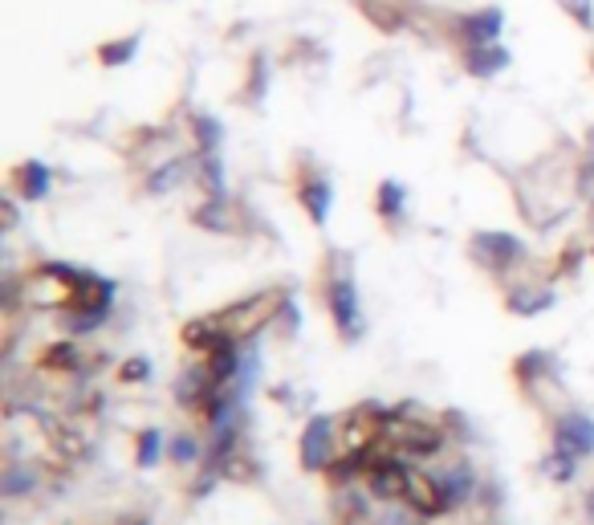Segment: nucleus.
I'll return each mask as SVG.
<instances>
[{"instance_id":"obj_1","label":"nucleus","mask_w":594,"mask_h":525,"mask_svg":"<svg viewBox=\"0 0 594 525\" xmlns=\"http://www.w3.org/2000/svg\"><path fill=\"white\" fill-rule=\"evenodd\" d=\"M322 306L342 342H363L367 314H363V289L354 277V253H334L322 269Z\"/></svg>"},{"instance_id":"obj_2","label":"nucleus","mask_w":594,"mask_h":525,"mask_svg":"<svg viewBox=\"0 0 594 525\" xmlns=\"http://www.w3.org/2000/svg\"><path fill=\"white\" fill-rule=\"evenodd\" d=\"M468 253H472V261H477L485 273L513 277L525 265V257H529V245L517 237V232H509V228H477V232H472V241H468Z\"/></svg>"},{"instance_id":"obj_3","label":"nucleus","mask_w":594,"mask_h":525,"mask_svg":"<svg viewBox=\"0 0 594 525\" xmlns=\"http://www.w3.org/2000/svg\"><path fill=\"white\" fill-rule=\"evenodd\" d=\"M338 440H342L338 416L314 412L302 424V436H297V464H302V473H326L338 460Z\"/></svg>"},{"instance_id":"obj_4","label":"nucleus","mask_w":594,"mask_h":525,"mask_svg":"<svg viewBox=\"0 0 594 525\" xmlns=\"http://www.w3.org/2000/svg\"><path fill=\"white\" fill-rule=\"evenodd\" d=\"M420 469L415 460H407L403 452H395V448H383L379 456H375V464H371V473H367V489H371V497L375 501H383V505H395V501H407V485H411V473Z\"/></svg>"},{"instance_id":"obj_5","label":"nucleus","mask_w":594,"mask_h":525,"mask_svg":"<svg viewBox=\"0 0 594 525\" xmlns=\"http://www.w3.org/2000/svg\"><path fill=\"white\" fill-rule=\"evenodd\" d=\"M550 444L574 452L578 460H594V416L586 407H562L550 424Z\"/></svg>"},{"instance_id":"obj_6","label":"nucleus","mask_w":594,"mask_h":525,"mask_svg":"<svg viewBox=\"0 0 594 525\" xmlns=\"http://www.w3.org/2000/svg\"><path fill=\"white\" fill-rule=\"evenodd\" d=\"M436 481H440V493H444L448 513L468 509L472 501H477L481 485H485L481 473L472 469V460H452V464H444V469H436Z\"/></svg>"},{"instance_id":"obj_7","label":"nucleus","mask_w":594,"mask_h":525,"mask_svg":"<svg viewBox=\"0 0 594 525\" xmlns=\"http://www.w3.org/2000/svg\"><path fill=\"white\" fill-rule=\"evenodd\" d=\"M297 204L306 208V216H310L314 228H326L330 216H334V180H330L326 171L302 175V180H297Z\"/></svg>"},{"instance_id":"obj_8","label":"nucleus","mask_w":594,"mask_h":525,"mask_svg":"<svg viewBox=\"0 0 594 525\" xmlns=\"http://www.w3.org/2000/svg\"><path fill=\"white\" fill-rule=\"evenodd\" d=\"M505 306L517 318H542V314H550L558 306V289L546 285V281H538V285L521 281V285H509L505 289Z\"/></svg>"},{"instance_id":"obj_9","label":"nucleus","mask_w":594,"mask_h":525,"mask_svg":"<svg viewBox=\"0 0 594 525\" xmlns=\"http://www.w3.org/2000/svg\"><path fill=\"white\" fill-rule=\"evenodd\" d=\"M184 346L188 350H196L200 359H208L216 346H224L228 338H236L232 334V326H228V318H224V310H216V314H204V318H192L188 326H184Z\"/></svg>"},{"instance_id":"obj_10","label":"nucleus","mask_w":594,"mask_h":525,"mask_svg":"<svg viewBox=\"0 0 594 525\" xmlns=\"http://www.w3.org/2000/svg\"><path fill=\"white\" fill-rule=\"evenodd\" d=\"M13 192L21 204H45L53 196V167L45 159H25L13 171Z\"/></svg>"},{"instance_id":"obj_11","label":"nucleus","mask_w":594,"mask_h":525,"mask_svg":"<svg viewBox=\"0 0 594 525\" xmlns=\"http://www.w3.org/2000/svg\"><path fill=\"white\" fill-rule=\"evenodd\" d=\"M188 180H196V159H184V155H171L163 163H155L147 171V196H171V192H180Z\"/></svg>"},{"instance_id":"obj_12","label":"nucleus","mask_w":594,"mask_h":525,"mask_svg":"<svg viewBox=\"0 0 594 525\" xmlns=\"http://www.w3.org/2000/svg\"><path fill=\"white\" fill-rule=\"evenodd\" d=\"M509 49H501L497 41L493 45H472V49H460V66H464V74L468 78H477V82H489V78H497L501 70H509Z\"/></svg>"},{"instance_id":"obj_13","label":"nucleus","mask_w":594,"mask_h":525,"mask_svg":"<svg viewBox=\"0 0 594 525\" xmlns=\"http://www.w3.org/2000/svg\"><path fill=\"white\" fill-rule=\"evenodd\" d=\"M513 375H517L525 395H538V383L558 379V359L550 355V350H525V355L513 359Z\"/></svg>"},{"instance_id":"obj_14","label":"nucleus","mask_w":594,"mask_h":525,"mask_svg":"<svg viewBox=\"0 0 594 525\" xmlns=\"http://www.w3.org/2000/svg\"><path fill=\"white\" fill-rule=\"evenodd\" d=\"M41 464L33 460H9L5 469H0V497L5 501H25L41 489Z\"/></svg>"},{"instance_id":"obj_15","label":"nucleus","mask_w":594,"mask_h":525,"mask_svg":"<svg viewBox=\"0 0 594 525\" xmlns=\"http://www.w3.org/2000/svg\"><path fill=\"white\" fill-rule=\"evenodd\" d=\"M407 200H411L407 184L395 180V175H383L379 188H375V212H379V220L387 228H403L407 224Z\"/></svg>"},{"instance_id":"obj_16","label":"nucleus","mask_w":594,"mask_h":525,"mask_svg":"<svg viewBox=\"0 0 594 525\" xmlns=\"http://www.w3.org/2000/svg\"><path fill=\"white\" fill-rule=\"evenodd\" d=\"M501 25H505L501 9H481V13L456 21V37H460L464 49H472V45H493V41L501 37Z\"/></svg>"},{"instance_id":"obj_17","label":"nucleus","mask_w":594,"mask_h":525,"mask_svg":"<svg viewBox=\"0 0 594 525\" xmlns=\"http://www.w3.org/2000/svg\"><path fill=\"white\" fill-rule=\"evenodd\" d=\"M114 314H118V306H90V310H62L57 322H62L66 338H90V334L106 330L114 322Z\"/></svg>"},{"instance_id":"obj_18","label":"nucleus","mask_w":594,"mask_h":525,"mask_svg":"<svg viewBox=\"0 0 594 525\" xmlns=\"http://www.w3.org/2000/svg\"><path fill=\"white\" fill-rule=\"evenodd\" d=\"M200 232H212V237H228L232 232V204H228V196H204L196 208H192V216H188Z\"/></svg>"},{"instance_id":"obj_19","label":"nucleus","mask_w":594,"mask_h":525,"mask_svg":"<svg viewBox=\"0 0 594 525\" xmlns=\"http://www.w3.org/2000/svg\"><path fill=\"white\" fill-rule=\"evenodd\" d=\"M204 456H208V436H200V432H175L167 440V460L184 473H196Z\"/></svg>"},{"instance_id":"obj_20","label":"nucleus","mask_w":594,"mask_h":525,"mask_svg":"<svg viewBox=\"0 0 594 525\" xmlns=\"http://www.w3.org/2000/svg\"><path fill=\"white\" fill-rule=\"evenodd\" d=\"M188 127H192V139H196V155H212L228 139V127L216 119V114H208V110H192L188 114Z\"/></svg>"},{"instance_id":"obj_21","label":"nucleus","mask_w":594,"mask_h":525,"mask_svg":"<svg viewBox=\"0 0 594 525\" xmlns=\"http://www.w3.org/2000/svg\"><path fill=\"white\" fill-rule=\"evenodd\" d=\"M167 432L163 428H143L139 436H135V469H143V473H151V469H159V464L167 460Z\"/></svg>"},{"instance_id":"obj_22","label":"nucleus","mask_w":594,"mask_h":525,"mask_svg":"<svg viewBox=\"0 0 594 525\" xmlns=\"http://www.w3.org/2000/svg\"><path fill=\"white\" fill-rule=\"evenodd\" d=\"M196 159V184L204 188V196H228V167H224V155L212 151V155H192Z\"/></svg>"},{"instance_id":"obj_23","label":"nucleus","mask_w":594,"mask_h":525,"mask_svg":"<svg viewBox=\"0 0 594 525\" xmlns=\"http://www.w3.org/2000/svg\"><path fill=\"white\" fill-rule=\"evenodd\" d=\"M582 464H586V460H578L574 452L550 448V452H546V460H542V477H546V481H554V485H574V481L582 477Z\"/></svg>"},{"instance_id":"obj_24","label":"nucleus","mask_w":594,"mask_h":525,"mask_svg":"<svg viewBox=\"0 0 594 525\" xmlns=\"http://www.w3.org/2000/svg\"><path fill=\"white\" fill-rule=\"evenodd\" d=\"M155 379V363L147 355H131L118 363V383H127V387H139V383H151Z\"/></svg>"},{"instance_id":"obj_25","label":"nucleus","mask_w":594,"mask_h":525,"mask_svg":"<svg viewBox=\"0 0 594 525\" xmlns=\"http://www.w3.org/2000/svg\"><path fill=\"white\" fill-rule=\"evenodd\" d=\"M135 53H139V41H135V37H131V41H110V45L98 49V62H102L106 70H118V66L135 62Z\"/></svg>"},{"instance_id":"obj_26","label":"nucleus","mask_w":594,"mask_h":525,"mask_svg":"<svg viewBox=\"0 0 594 525\" xmlns=\"http://www.w3.org/2000/svg\"><path fill=\"white\" fill-rule=\"evenodd\" d=\"M302 326H306L302 306H297V298H285L281 310H277V318H273V330H281L285 338H297V334H302Z\"/></svg>"},{"instance_id":"obj_27","label":"nucleus","mask_w":594,"mask_h":525,"mask_svg":"<svg viewBox=\"0 0 594 525\" xmlns=\"http://www.w3.org/2000/svg\"><path fill=\"white\" fill-rule=\"evenodd\" d=\"M375 525H428V517H420L407 501H395V505H383V513L375 517Z\"/></svg>"},{"instance_id":"obj_28","label":"nucleus","mask_w":594,"mask_h":525,"mask_svg":"<svg viewBox=\"0 0 594 525\" xmlns=\"http://www.w3.org/2000/svg\"><path fill=\"white\" fill-rule=\"evenodd\" d=\"M17 220H21V212H17V200L9 196V200H5V228H13Z\"/></svg>"},{"instance_id":"obj_29","label":"nucleus","mask_w":594,"mask_h":525,"mask_svg":"<svg viewBox=\"0 0 594 525\" xmlns=\"http://www.w3.org/2000/svg\"><path fill=\"white\" fill-rule=\"evenodd\" d=\"M582 517L594 525V485H590V489H586V497H582Z\"/></svg>"},{"instance_id":"obj_30","label":"nucleus","mask_w":594,"mask_h":525,"mask_svg":"<svg viewBox=\"0 0 594 525\" xmlns=\"http://www.w3.org/2000/svg\"><path fill=\"white\" fill-rule=\"evenodd\" d=\"M127 525H155V521H151V517H131Z\"/></svg>"},{"instance_id":"obj_31","label":"nucleus","mask_w":594,"mask_h":525,"mask_svg":"<svg viewBox=\"0 0 594 525\" xmlns=\"http://www.w3.org/2000/svg\"><path fill=\"white\" fill-rule=\"evenodd\" d=\"M590 257H594V245H590Z\"/></svg>"}]
</instances>
